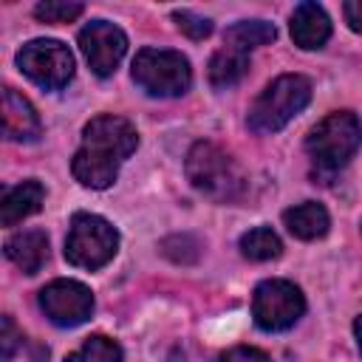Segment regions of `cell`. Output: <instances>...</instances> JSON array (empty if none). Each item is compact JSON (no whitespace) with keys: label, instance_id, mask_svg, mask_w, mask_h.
I'll return each instance as SVG.
<instances>
[{"label":"cell","instance_id":"cell-26","mask_svg":"<svg viewBox=\"0 0 362 362\" xmlns=\"http://www.w3.org/2000/svg\"><path fill=\"white\" fill-rule=\"evenodd\" d=\"M354 331H356V342H359V351H362V314L356 317V322H354Z\"/></svg>","mask_w":362,"mask_h":362},{"label":"cell","instance_id":"cell-7","mask_svg":"<svg viewBox=\"0 0 362 362\" xmlns=\"http://www.w3.org/2000/svg\"><path fill=\"white\" fill-rule=\"evenodd\" d=\"M305 311L303 291L288 280H266L255 288L252 317L263 331H286Z\"/></svg>","mask_w":362,"mask_h":362},{"label":"cell","instance_id":"cell-1","mask_svg":"<svg viewBox=\"0 0 362 362\" xmlns=\"http://www.w3.org/2000/svg\"><path fill=\"white\" fill-rule=\"evenodd\" d=\"M139 133L122 116H96L85 124L82 147L74 156V175L90 189H105L116 181L122 161L136 150Z\"/></svg>","mask_w":362,"mask_h":362},{"label":"cell","instance_id":"cell-13","mask_svg":"<svg viewBox=\"0 0 362 362\" xmlns=\"http://www.w3.org/2000/svg\"><path fill=\"white\" fill-rule=\"evenodd\" d=\"M6 255L11 263H17L25 274H37L48 257V238L40 229L17 232L6 240Z\"/></svg>","mask_w":362,"mask_h":362},{"label":"cell","instance_id":"cell-9","mask_svg":"<svg viewBox=\"0 0 362 362\" xmlns=\"http://www.w3.org/2000/svg\"><path fill=\"white\" fill-rule=\"evenodd\" d=\"M45 317L57 325H79L93 311V294L76 280H54L40 291Z\"/></svg>","mask_w":362,"mask_h":362},{"label":"cell","instance_id":"cell-10","mask_svg":"<svg viewBox=\"0 0 362 362\" xmlns=\"http://www.w3.org/2000/svg\"><path fill=\"white\" fill-rule=\"evenodd\" d=\"M79 45H82V54L88 57L93 74L110 76L127 51V37L119 25H113L107 20H93L79 31Z\"/></svg>","mask_w":362,"mask_h":362},{"label":"cell","instance_id":"cell-21","mask_svg":"<svg viewBox=\"0 0 362 362\" xmlns=\"http://www.w3.org/2000/svg\"><path fill=\"white\" fill-rule=\"evenodd\" d=\"M82 3H59V0H48V3H40L34 8V14L42 20V23H71L82 14Z\"/></svg>","mask_w":362,"mask_h":362},{"label":"cell","instance_id":"cell-2","mask_svg":"<svg viewBox=\"0 0 362 362\" xmlns=\"http://www.w3.org/2000/svg\"><path fill=\"white\" fill-rule=\"evenodd\" d=\"M187 178L198 192L221 204L238 201L246 189V175L240 164L212 141L192 144V150L187 153Z\"/></svg>","mask_w":362,"mask_h":362},{"label":"cell","instance_id":"cell-4","mask_svg":"<svg viewBox=\"0 0 362 362\" xmlns=\"http://www.w3.org/2000/svg\"><path fill=\"white\" fill-rule=\"evenodd\" d=\"M362 141V124L356 119V113L351 110H337L328 113L305 139V150L311 153V158L325 167V170H339L342 164H348V158L356 153Z\"/></svg>","mask_w":362,"mask_h":362},{"label":"cell","instance_id":"cell-11","mask_svg":"<svg viewBox=\"0 0 362 362\" xmlns=\"http://www.w3.org/2000/svg\"><path fill=\"white\" fill-rule=\"evenodd\" d=\"M3 133L14 141H31L40 136L37 110L14 88H3Z\"/></svg>","mask_w":362,"mask_h":362},{"label":"cell","instance_id":"cell-22","mask_svg":"<svg viewBox=\"0 0 362 362\" xmlns=\"http://www.w3.org/2000/svg\"><path fill=\"white\" fill-rule=\"evenodd\" d=\"M173 20H175L178 28H181L187 37H192V40H204V37L212 34V23H209L206 17H201V14H195V11L178 8V11H173Z\"/></svg>","mask_w":362,"mask_h":362},{"label":"cell","instance_id":"cell-20","mask_svg":"<svg viewBox=\"0 0 362 362\" xmlns=\"http://www.w3.org/2000/svg\"><path fill=\"white\" fill-rule=\"evenodd\" d=\"M161 252L175 263H195L201 255V243L192 235H170L161 240Z\"/></svg>","mask_w":362,"mask_h":362},{"label":"cell","instance_id":"cell-19","mask_svg":"<svg viewBox=\"0 0 362 362\" xmlns=\"http://www.w3.org/2000/svg\"><path fill=\"white\" fill-rule=\"evenodd\" d=\"M65 362H122V348L102 334H93L82 342V348H76L74 354H68Z\"/></svg>","mask_w":362,"mask_h":362},{"label":"cell","instance_id":"cell-24","mask_svg":"<svg viewBox=\"0 0 362 362\" xmlns=\"http://www.w3.org/2000/svg\"><path fill=\"white\" fill-rule=\"evenodd\" d=\"M17 334H14V322L11 317H3V359H8L14 354V345H17Z\"/></svg>","mask_w":362,"mask_h":362},{"label":"cell","instance_id":"cell-16","mask_svg":"<svg viewBox=\"0 0 362 362\" xmlns=\"http://www.w3.org/2000/svg\"><path fill=\"white\" fill-rule=\"evenodd\" d=\"M249 71V57L238 48H221L218 54H212L209 59V82L215 88H232L238 85Z\"/></svg>","mask_w":362,"mask_h":362},{"label":"cell","instance_id":"cell-6","mask_svg":"<svg viewBox=\"0 0 362 362\" xmlns=\"http://www.w3.org/2000/svg\"><path fill=\"white\" fill-rule=\"evenodd\" d=\"M133 79L153 96H178L189 88L192 71L178 51L141 48L133 59Z\"/></svg>","mask_w":362,"mask_h":362},{"label":"cell","instance_id":"cell-18","mask_svg":"<svg viewBox=\"0 0 362 362\" xmlns=\"http://www.w3.org/2000/svg\"><path fill=\"white\" fill-rule=\"evenodd\" d=\"M240 252L249 260H274V257H280L283 243L269 226H255L240 238Z\"/></svg>","mask_w":362,"mask_h":362},{"label":"cell","instance_id":"cell-8","mask_svg":"<svg viewBox=\"0 0 362 362\" xmlns=\"http://www.w3.org/2000/svg\"><path fill=\"white\" fill-rule=\"evenodd\" d=\"M17 65L31 82H37L42 88H51V90L68 85V79L74 76V57L59 40H31V42H25L17 54Z\"/></svg>","mask_w":362,"mask_h":362},{"label":"cell","instance_id":"cell-12","mask_svg":"<svg viewBox=\"0 0 362 362\" xmlns=\"http://www.w3.org/2000/svg\"><path fill=\"white\" fill-rule=\"evenodd\" d=\"M291 37L300 48H320L331 37V20L322 6L300 3L291 14Z\"/></svg>","mask_w":362,"mask_h":362},{"label":"cell","instance_id":"cell-5","mask_svg":"<svg viewBox=\"0 0 362 362\" xmlns=\"http://www.w3.org/2000/svg\"><path fill=\"white\" fill-rule=\"evenodd\" d=\"M119 249V232L99 215L76 212L71 218L65 257L79 269H102Z\"/></svg>","mask_w":362,"mask_h":362},{"label":"cell","instance_id":"cell-23","mask_svg":"<svg viewBox=\"0 0 362 362\" xmlns=\"http://www.w3.org/2000/svg\"><path fill=\"white\" fill-rule=\"evenodd\" d=\"M215 362H272L263 351H257V348H246V345H240V348H229L226 354H221Z\"/></svg>","mask_w":362,"mask_h":362},{"label":"cell","instance_id":"cell-25","mask_svg":"<svg viewBox=\"0 0 362 362\" xmlns=\"http://www.w3.org/2000/svg\"><path fill=\"white\" fill-rule=\"evenodd\" d=\"M342 11H345L348 25H351L354 31H362V0H348V3L342 6Z\"/></svg>","mask_w":362,"mask_h":362},{"label":"cell","instance_id":"cell-17","mask_svg":"<svg viewBox=\"0 0 362 362\" xmlns=\"http://www.w3.org/2000/svg\"><path fill=\"white\" fill-rule=\"evenodd\" d=\"M274 34H277L274 25L266 23V20H240L232 28H226V42H229V48H238V51L246 54L249 48L272 42Z\"/></svg>","mask_w":362,"mask_h":362},{"label":"cell","instance_id":"cell-15","mask_svg":"<svg viewBox=\"0 0 362 362\" xmlns=\"http://www.w3.org/2000/svg\"><path fill=\"white\" fill-rule=\"evenodd\" d=\"M283 223L286 229L300 238V240H314V238H322L328 232V212L322 204L317 201H305V204H297L291 209L283 212Z\"/></svg>","mask_w":362,"mask_h":362},{"label":"cell","instance_id":"cell-14","mask_svg":"<svg viewBox=\"0 0 362 362\" xmlns=\"http://www.w3.org/2000/svg\"><path fill=\"white\" fill-rule=\"evenodd\" d=\"M42 198H45V189H42L40 181H23V184L6 189L3 201H0V221H3V226H14L23 218L34 215L42 206Z\"/></svg>","mask_w":362,"mask_h":362},{"label":"cell","instance_id":"cell-3","mask_svg":"<svg viewBox=\"0 0 362 362\" xmlns=\"http://www.w3.org/2000/svg\"><path fill=\"white\" fill-rule=\"evenodd\" d=\"M308 99H311V82L300 74H283L252 105L249 127L257 133H274L286 127L308 105Z\"/></svg>","mask_w":362,"mask_h":362}]
</instances>
